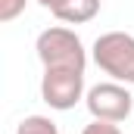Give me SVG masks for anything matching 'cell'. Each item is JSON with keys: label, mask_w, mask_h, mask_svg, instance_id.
Wrapping results in <instances>:
<instances>
[{"label": "cell", "mask_w": 134, "mask_h": 134, "mask_svg": "<svg viewBox=\"0 0 134 134\" xmlns=\"http://www.w3.org/2000/svg\"><path fill=\"white\" fill-rule=\"evenodd\" d=\"M28 0H0V22H13L25 13Z\"/></svg>", "instance_id": "52a82bcc"}, {"label": "cell", "mask_w": 134, "mask_h": 134, "mask_svg": "<svg viewBox=\"0 0 134 134\" xmlns=\"http://www.w3.org/2000/svg\"><path fill=\"white\" fill-rule=\"evenodd\" d=\"M37 3H41V6H44V9H50V13H53V9H56V6H59V3H63V0H37Z\"/></svg>", "instance_id": "9c48e42d"}, {"label": "cell", "mask_w": 134, "mask_h": 134, "mask_svg": "<svg viewBox=\"0 0 134 134\" xmlns=\"http://www.w3.org/2000/svg\"><path fill=\"white\" fill-rule=\"evenodd\" d=\"M16 134H59V128L50 115H25L19 122Z\"/></svg>", "instance_id": "8992f818"}, {"label": "cell", "mask_w": 134, "mask_h": 134, "mask_svg": "<svg viewBox=\"0 0 134 134\" xmlns=\"http://www.w3.org/2000/svg\"><path fill=\"white\" fill-rule=\"evenodd\" d=\"M87 97L81 69H44L41 75V100L56 112H69Z\"/></svg>", "instance_id": "3957f363"}, {"label": "cell", "mask_w": 134, "mask_h": 134, "mask_svg": "<svg viewBox=\"0 0 134 134\" xmlns=\"http://www.w3.org/2000/svg\"><path fill=\"white\" fill-rule=\"evenodd\" d=\"M84 106H87L91 119L119 125V122H125L134 112V97L128 91V84H122V81H100V84L87 87Z\"/></svg>", "instance_id": "277c9868"}, {"label": "cell", "mask_w": 134, "mask_h": 134, "mask_svg": "<svg viewBox=\"0 0 134 134\" xmlns=\"http://www.w3.org/2000/svg\"><path fill=\"white\" fill-rule=\"evenodd\" d=\"M91 59L103 75L131 87L134 84V34L103 31L91 47Z\"/></svg>", "instance_id": "7a4b0ae2"}, {"label": "cell", "mask_w": 134, "mask_h": 134, "mask_svg": "<svg viewBox=\"0 0 134 134\" xmlns=\"http://www.w3.org/2000/svg\"><path fill=\"white\" fill-rule=\"evenodd\" d=\"M81 134H125L115 122H100V119H94L91 125H84V131Z\"/></svg>", "instance_id": "ba28073f"}, {"label": "cell", "mask_w": 134, "mask_h": 134, "mask_svg": "<svg viewBox=\"0 0 134 134\" xmlns=\"http://www.w3.org/2000/svg\"><path fill=\"white\" fill-rule=\"evenodd\" d=\"M37 59L44 69H87V47L66 25H50L34 41Z\"/></svg>", "instance_id": "6da1fadb"}, {"label": "cell", "mask_w": 134, "mask_h": 134, "mask_svg": "<svg viewBox=\"0 0 134 134\" xmlns=\"http://www.w3.org/2000/svg\"><path fill=\"white\" fill-rule=\"evenodd\" d=\"M100 3L103 0H63V3L53 9V16H56L59 22H66V25H84V22L97 19Z\"/></svg>", "instance_id": "5b68a950"}]
</instances>
